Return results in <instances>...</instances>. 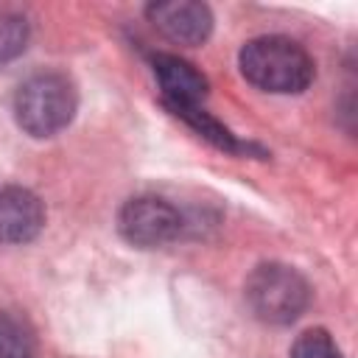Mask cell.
<instances>
[{
	"label": "cell",
	"mask_w": 358,
	"mask_h": 358,
	"mask_svg": "<svg viewBox=\"0 0 358 358\" xmlns=\"http://www.w3.org/2000/svg\"><path fill=\"white\" fill-rule=\"evenodd\" d=\"M120 235L140 249H154L171 243L182 229V215L173 204L159 196H137L123 204L117 215Z\"/></svg>",
	"instance_id": "obj_4"
},
{
	"label": "cell",
	"mask_w": 358,
	"mask_h": 358,
	"mask_svg": "<svg viewBox=\"0 0 358 358\" xmlns=\"http://www.w3.org/2000/svg\"><path fill=\"white\" fill-rule=\"evenodd\" d=\"M154 76L159 81L165 106L173 109H193L204 101L207 95V78L185 59L171 56V53H157L154 56Z\"/></svg>",
	"instance_id": "obj_7"
},
{
	"label": "cell",
	"mask_w": 358,
	"mask_h": 358,
	"mask_svg": "<svg viewBox=\"0 0 358 358\" xmlns=\"http://www.w3.org/2000/svg\"><path fill=\"white\" fill-rule=\"evenodd\" d=\"M291 358H344V355L324 327H313V330H305L294 341Z\"/></svg>",
	"instance_id": "obj_11"
},
{
	"label": "cell",
	"mask_w": 358,
	"mask_h": 358,
	"mask_svg": "<svg viewBox=\"0 0 358 358\" xmlns=\"http://www.w3.org/2000/svg\"><path fill=\"white\" fill-rule=\"evenodd\" d=\"M36 333L31 322L14 310H0V358H34Z\"/></svg>",
	"instance_id": "obj_8"
},
{
	"label": "cell",
	"mask_w": 358,
	"mask_h": 358,
	"mask_svg": "<svg viewBox=\"0 0 358 358\" xmlns=\"http://www.w3.org/2000/svg\"><path fill=\"white\" fill-rule=\"evenodd\" d=\"M28 45V20L22 14H0V64L17 59Z\"/></svg>",
	"instance_id": "obj_10"
},
{
	"label": "cell",
	"mask_w": 358,
	"mask_h": 358,
	"mask_svg": "<svg viewBox=\"0 0 358 358\" xmlns=\"http://www.w3.org/2000/svg\"><path fill=\"white\" fill-rule=\"evenodd\" d=\"M78 109L76 84L56 70L25 78L14 95L17 126L31 137H53L67 129Z\"/></svg>",
	"instance_id": "obj_2"
},
{
	"label": "cell",
	"mask_w": 358,
	"mask_h": 358,
	"mask_svg": "<svg viewBox=\"0 0 358 358\" xmlns=\"http://www.w3.org/2000/svg\"><path fill=\"white\" fill-rule=\"evenodd\" d=\"M241 73L249 84L266 92H302L313 81V59L288 36H257L241 48Z\"/></svg>",
	"instance_id": "obj_1"
},
{
	"label": "cell",
	"mask_w": 358,
	"mask_h": 358,
	"mask_svg": "<svg viewBox=\"0 0 358 358\" xmlns=\"http://www.w3.org/2000/svg\"><path fill=\"white\" fill-rule=\"evenodd\" d=\"M45 227V207L36 193L28 187H3L0 190V246L28 243Z\"/></svg>",
	"instance_id": "obj_6"
},
{
	"label": "cell",
	"mask_w": 358,
	"mask_h": 358,
	"mask_svg": "<svg viewBox=\"0 0 358 358\" xmlns=\"http://www.w3.org/2000/svg\"><path fill=\"white\" fill-rule=\"evenodd\" d=\"M154 28L176 45H201L213 31V11L196 0H165L148 6Z\"/></svg>",
	"instance_id": "obj_5"
},
{
	"label": "cell",
	"mask_w": 358,
	"mask_h": 358,
	"mask_svg": "<svg viewBox=\"0 0 358 358\" xmlns=\"http://www.w3.org/2000/svg\"><path fill=\"white\" fill-rule=\"evenodd\" d=\"M173 115H179V117H185L201 137H207L210 143H215L218 148H224V151H241L243 145L235 140V134L229 131V129H224L215 117H210L204 109H199V106H193V109H173Z\"/></svg>",
	"instance_id": "obj_9"
},
{
	"label": "cell",
	"mask_w": 358,
	"mask_h": 358,
	"mask_svg": "<svg viewBox=\"0 0 358 358\" xmlns=\"http://www.w3.org/2000/svg\"><path fill=\"white\" fill-rule=\"evenodd\" d=\"M249 310L266 324H291L296 322L308 302L310 288L305 277L285 263H260L243 288Z\"/></svg>",
	"instance_id": "obj_3"
}]
</instances>
